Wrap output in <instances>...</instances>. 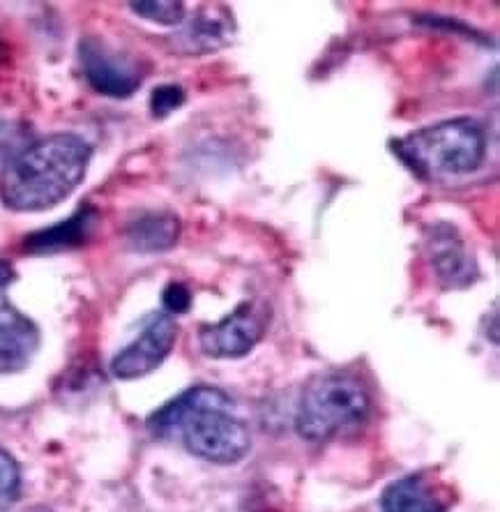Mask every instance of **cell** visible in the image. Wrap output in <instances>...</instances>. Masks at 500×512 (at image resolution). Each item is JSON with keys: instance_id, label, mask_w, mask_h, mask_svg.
Returning a JSON list of instances; mask_svg holds the SVG:
<instances>
[{"instance_id": "obj_7", "label": "cell", "mask_w": 500, "mask_h": 512, "mask_svg": "<svg viewBox=\"0 0 500 512\" xmlns=\"http://www.w3.org/2000/svg\"><path fill=\"white\" fill-rule=\"evenodd\" d=\"M263 321L249 305H240L222 321L199 330V346L210 358H242L261 342Z\"/></svg>"}, {"instance_id": "obj_1", "label": "cell", "mask_w": 500, "mask_h": 512, "mask_svg": "<svg viewBox=\"0 0 500 512\" xmlns=\"http://www.w3.org/2000/svg\"><path fill=\"white\" fill-rule=\"evenodd\" d=\"M159 439L178 436L194 457L212 464H238L252 448L249 427L233 416V399L224 390L196 386L171 399L148 420Z\"/></svg>"}, {"instance_id": "obj_19", "label": "cell", "mask_w": 500, "mask_h": 512, "mask_svg": "<svg viewBox=\"0 0 500 512\" xmlns=\"http://www.w3.org/2000/svg\"><path fill=\"white\" fill-rule=\"evenodd\" d=\"M14 280V273H12V266L7 261H0V286H5L7 282Z\"/></svg>"}, {"instance_id": "obj_3", "label": "cell", "mask_w": 500, "mask_h": 512, "mask_svg": "<svg viewBox=\"0 0 500 512\" xmlns=\"http://www.w3.org/2000/svg\"><path fill=\"white\" fill-rule=\"evenodd\" d=\"M401 162L422 180L471 176L487 155V132L473 118L441 120L392 141Z\"/></svg>"}, {"instance_id": "obj_8", "label": "cell", "mask_w": 500, "mask_h": 512, "mask_svg": "<svg viewBox=\"0 0 500 512\" xmlns=\"http://www.w3.org/2000/svg\"><path fill=\"white\" fill-rule=\"evenodd\" d=\"M427 259L434 268L438 282L448 289H464L477 280L473 254L457 229L450 224H434L427 233Z\"/></svg>"}, {"instance_id": "obj_5", "label": "cell", "mask_w": 500, "mask_h": 512, "mask_svg": "<svg viewBox=\"0 0 500 512\" xmlns=\"http://www.w3.org/2000/svg\"><path fill=\"white\" fill-rule=\"evenodd\" d=\"M79 60L83 77L102 95L130 97L143 81V70L134 58L109 49L97 37L81 40Z\"/></svg>"}, {"instance_id": "obj_2", "label": "cell", "mask_w": 500, "mask_h": 512, "mask_svg": "<svg viewBox=\"0 0 500 512\" xmlns=\"http://www.w3.org/2000/svg\"><path fill=\"white\" fill-rule=\"evenodd\" d=\"M93 148L77 134L30 143L0 171V201L17 213L49 210L81 185Z\"/></svg>"}, {"instance_id": "obj_13", "label": "cell", "mask_w": 500, "mask_h": 512, "mask_svg": "<svg viewBox=\"0 0 500 512\" xmlns=\"http://www.w3.org/2000/svg\"><path fill=\"white\" fill-rule=\"evenodd\" d=\"M180 222L176 215H143L125 229L127 245L134 252L157 254L171 250L178 243Z\"/></svg>"}, {"instance_id": "obj_6", "label": "cell", "mask_w": 500, "mask_h": 512, "mask_svg": "<svg viewBox=\"0 0 500 512\" xmlns=\"http://www.w3.org/2000/svg\"><path fill=\"white\" fill-rule=\"evenodd\" d=\"M178 340V326L169 314H153L143 326L141 335L127 344L111 360V374L116 379L132 381L155 372L169 358L173 344Z\"/></svg>"}, {"instance_id": "obj_17", "label": "cell", "mask_w": 500, "mask_h": 512, "mask_svg": "<svg viewBox=\"0 0 500 512\" xmlns=\"http://www.w3.org/2000/svg\"><path fill=\"white\" fill-rule=\"evenodd\" d=\"M28 130L19 123H0V160L5 164L28 148Z\"/></svg>"}, {"instance_id": "obj_14", "label": "cell", "mask_w": 500, "mask_h": 512, "mask_svg": "<svg viewBox=\"0 0 500 512\" xmlns=\"http://www.w3.org/2000/svg\"><path fill=\"white\" fill-rule=\"evenodd\" d=\"M130 10L159 26H178L185 21V3L178 0H143V3H130Z\"/></svg>"}, {"instance_id": "obj_18", "label": "cell", "mask_w": 500, "mask_h": 512, "mask_svg": "<svg viewBox=\"0 0 500 512\" xmlns=\"http://www.w3.org/2000/svg\"><path fill=\"white\" fill-rule=\"evenodd\" d=\"M162 303L166 307V312L185 314L189 310V305H192V293H189L185 284H169L164 289Z\"/></svg>"}, {"instance_id": "obj_20", "label": "cell", "mask_w": 500, "mask_h": 512, "mask_svg": "<svg viewBox=\"0 0 500 512\" xmlns=\"http://www.w3.org/2000/svg\"><path fill=\"white\" fill-rule=\"evenodd\" d=\"M28 512H51L49 508H33V510H28Z\"/></svg>"}, {"instance_id": "obj_12", "label": "cell", "mask_w": 500, "mask_h": 512, "mask_svg": "<svg viewBox=\"0 0 500 512\" xmlns=\"http://www.w3.org/2000/svg\"><path fill=\"white\" fill-rule=\"evenodd\" d=\"M97 220V210L93 208H81L79 213H74L70 220L56 224V227L44 229L40 233H33L26 240V247L30 252L37 254H51V252H63L79 247L83 240L90 236V229Z\"/></svg>"}, {"instance_id": "obj_9", "label": "cell", "mask_w": 500, "mask_h": 512, "mask_svg": "<svg viewBox=\"0 0 500 512\" xmlns=\"http://www.w3.org/2000/svg\"><path fill=\"white\" fill-rule=\"evenodd\" d=\"M40 349V330L12 305L0 307V374L26 370Z\"/></svg>"}, {"instance_id": "obj_11", "label": "cell", "mask_w": 500, "mask_h": 512, "mask_svg": "<svg viewBox=\"0 0 500 512\" xmlns=\"http://www.w3.org/2000/svg\"><path fill=\"white\" fill-rule=\"evenodd\" d=\"M383 512H445V501L424 476H406L385 487Z\"/></svg>"}, {"instance_id": "obj_10", "label": "cell", "mask_w": 500, "mask_h": 512, "mask_svg": "<svg viewBox=\"0 0 500 512\" xmlns=\"http://www.w3.org/2000/svg\"><path fill=\"white\" fill-rule=\"evenodd\" d=\"M233 21L222 5H206L192 24L180 33V49L185 54H210L229 44Z\"/></svg>"}, {"instance_id": "obj_4", "label": "cell", "mask_w": 500, "mask_h": 512, "mask_svg": "<svg viewBox=\"0 0 500 512\" xmlns=\"http://www.w3.org/2000/svg\"><path fill=\"white\" fill-rule=\"evenodd\" d=\"M371 397L351 372H321L307 381L300 395L295 429L302 439L321 443L367 420Z\"/></svg>"}, {"instance_id": "obj_16", "label": "cell", "mask_w": 500, "mask_h": 512, "mask_svg": "<svg viewBox=\"0 0 500 512\" xmlns=\"http://www.w3.org/2000/svg\"><path fill=\"white\" fill-rule=\"evenodd\" d=\"M185 104V90L176 84L157 86L150 95V111L155 118H166Z\"/></svg>"}, {"instance_id": "obj_15", "label": "cell", "mask_w": 500, "mask_h": 512, "mask_svg": "<svg viewBox=\"0 0 500 512\" xmlns=\"http://www.w3.org/2000/svg\"><path fill=\"white\" fill-rule=\"evenodd\" d=\"M21 494V469L10 453L0 448V512L12 508Z\"/></svg>"}]
</instances>
